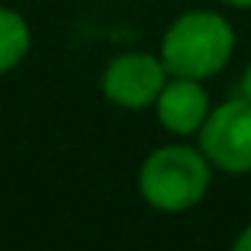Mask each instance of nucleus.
<instances>
[{"mask_svg": "<svg viewBox=\"0 0 251 251\" xmlns=\"http://www.w3.org/2000/svg\"><path fill=\"white\" fill-rule=\"evenodd\" d=\"M213 163L198 145L169 142L154 148L139 166V195L157 213H189L213 186Z\"/></svg>", "mask_w": 251, "mask_h": 251, "instance_id": "f257e3e1", "label": "nucleus"}, {"mask_svg": "<svg viewBox=\"0 0 251 251\" xmlns=\"http://www.w3.org/2000/svg\"><path fill=\"white\" fill-rule=\"evenodd\" d=\"M233 50V24L216 9H189L177 15L160 42V56L169 74L189 80H210L222 74Z\"/></svg>", "mask_w": 251, "mask_h": 251, "instance_id": "f03ea898", "label": "nucleus"}, {"mask_svg": "<svg viewBox=\"0 0 251 251\" xmlns=\"http://www.w3.org/2000/svg\"><path fill=\"white\" fill-rule=\"evenodd\" d=\"M198 148L225 175H251V100L236 95L210 109L198 130Z\"/></svg>", "mask_w": 251, "mask_h": 251, "instance_id": "7ed1b4c3", "label": "nucleus"}, {"mask_svg": "<svg viewBox=\"0 0 251 251\" xmlns=\"http://www.w3.org/2000/svg\"><path fill=\"white\" fill-rule=\"evenodd\" d=\"M169 77L172 74H169L160 53L124 50L106 62V68L100 74V92L118 109L142 112V109L157 103Z\"/></svg>", "mask_w": 251, "mask_h": 251, "instance_id": "20e7f679", "label": "nucleus"}, {"mask_svg": "<svg viewBox=\"0 0 251 251\" xmlns=\"http://www.w3.org/2000/svg\"><path fill=\"white\" fill-rule=\"evenodd\" d=\"M213 103L204 89V80H189V77H169L166 89L160 92L154 112L163 130H169L177 139L198 136L204 121L210 115Z\"/></svg>", "mask_w": 251, "mask_h": 251, "instance_id": "39448f33", "label": "nucleus"}, {"mask_svg": "<svg viewBox=\"0 0 251 251\" xmlns=\"http://www.w3.org/2000/svg\"><path fill=\"white\" fill-rule=\"evenodd\" d=\"M33 48V30L30 21L12 9V6H0V74L15 71Z\"/></svg>", "mask_w": 251, "mask_h": 251, "instance_id": "423d86ee", "label": "nucleus"}, {"mask_svg": "<svg viewBox=\"0 0 251 251\" xmlns=\"http://www.w3.org/2000/svg\"><path fill=\"white\" fill-rule=\"evenodd\" d=\"M233 251H251V225H245L236 239H233Z\"/></svg>", "mask_w": 251, "mask_h": 251, "instance_id": "0eeeda50", "label": "nucleus"}, {"mask_svg": "<svg viewBox=\"0 0 251 251\" xmlns=\"http://www.w3.org/2000/svg\"><path fill=\"white\" fill-rule=\"evenodd\" d=\"M239 95H245V98L251 100V62H248V68L242 71V80H239Z\"/></svg>", "mask_w": 251, "mask_h": 251, "instance_id": "6e6552de", "label": "nucleus"}, {"mask_svg": "<svg viewBox=\"0 0 251 251\" xmlns=\"http://www.w3.org/2000/svg\"><path fill=\"white\" fill-rule=\"evenodd\" d=\"M227 9H251V0H219Z\"/></svg>", "mask_w": 251, "mask_h": 251, "instance_id": "1a4fd4ad", "label": "nucleus"}]
</instances>
